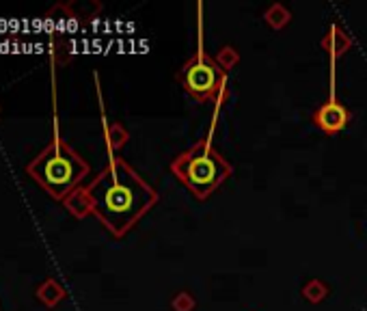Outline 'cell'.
<instances>
[{
  "mask_svg": "<svg viewBox=\"0 0 367 311\" xmlns=\"http://www.w3.org/2000/svg\"><path fill=\"white\" fill-rule=\"evenodd\" d=\"M195 307H197V300H195V296L190 294V292H177L175 296H173V300H171V309L173 311H195Z\"/></svg>",
  "mask_w": 367,
  "mask_h": 311,
  "instance_id": "cell-13",
  "label": "cell"
},
{
  "mask_svg": "<svg viewBox=\"0 0 367 311\" xmlns=\"http://www.w3.org/2000/svg\"><path fill=\"white\" fill-rule=\"evenodd\" d=\"M177 78L182 89L197 102L221 99L225 95L227 72L217 63L214 57L205 55L201 39L197 52L182 65Z\"/></svg>",
  "mask_w": 367,
  "mask_h": 311,
  "instance_id": "cell-4",
  "label": "cell"
},
{
  "mask_svg": "<svg viewBox=\"0 0 367 311\" xmlns=\"http://www.w3.org/2000/svg\"><path fill=\"white\" fill-rule=\"evenodd\" d=\"M171 173L192 192V197L205 201L234 175V167L227 158H223L212 141L203 138L175 156L171 160Z\"/></svg>",
  "mask_w": 367,
  "mask_h": 311,
  "instance_id": "cell-3",
  "label": "cell"
},
{
  "mask_svg": "<svg viewBox=\"0 0 367 311\" xmlns=\"http://www.w3.org/2000/svg\"><path fill=\"white\" fill-rule=\"evenodd\" d=\"M292 20V13L285 5L281 3H273L266 11H264V22L273 28V31H283Z\"/></svg>",
  "mask_w": 367,
  "mask_h": 311,
  "instance_id": "cell-9",
  "label": "cell"
},
{
  "mask_svg": "<svg viewBox=\"0 0 367 311\" xmlns=\"http://www.w3.org/2000/svg\"><path fill=\"white\" fill-rule=\"evenodd\" d=\"M217 63L225 70V72H229V70H234L236 65H238V61H240V52L234 48V45H223L219 52H217Z\"/></svg>",
  "mask_w": 367,
  "mask_h": 311,
  "instance_id": "cell-12",
  "label": "cell"
},
{
  "mask_svg": "<svg viewBox=\"0 0 367 311\" xmlns=\"http://www.w3.org/2000/svg\"><path fill=\"white\" fill-rule=\"evenodd\" d=\"M352 119V113L346 104L335 95V89H331V97L320 104V107L313 111L311 121L320 132H324L327 136H335L339 134Z\"/></svg>",
  "mask_w": 367,
  "mask_h": 311,
  "instance_id": "cell-5",
  "label": "cell"
},
{
  "mask_svg": "<svg viewBox=\"0 0 367 311\" xmlns=\"http://www.w3.org/2000/svg\"><path fill=\"white\" fill-rule=\"evenodd\" d=\"M320 45L327 50V55L331 57V63H335L337 59L346 57L348 52L352 50V37L339 24H331V28L322 37Z\"/></svg>",
  "mask_w": 367,
  "mask_h": 311,
  "instance_id": "cell-6",
  "label": "cell"
},
{
  "mask_svg": "<svg viewBox=\"0 0 367 311\" xmlns=\"http://www.w3.org/2000/svg\"><path fill=\"white\" fill-rule=\"evenodd\" d=\"M63 203H65V207H67V210H70L76 219H84V217L91 214V201H89V197H87L84 186L76 188Z\"/></svg>",
  "mask_w": 367,
  "mask_h": 311,
  "instance_id": "cell-8",
  "label": "cell"
},
{
  "mask_svg": "<svg viewBox=\"0 0 367 311\" xmlns=\"http://www.w3.org/2000/svg\"><path fill=\"white\" fill-rule=\"evenodd\" d=\"M300 294L305 296V300H309V302H313V305H318V302H322V300L327 298L329 288H327V283H324L322 279H311V281H307V283L302 285Z\"/></svg>",
  "mask_w": 367,
  "mask_h": 311,
  "instance_id": "cell-11",
  "label": "cell"
},
{
  "mask_svg": "<svg viewBox=\"0 0 367 311\" xmlns=\"http://www.w3.org/2000/svg\"><path fill=\"white\" fill-rule=\"evenodd\" d=\"M104 136H106V143H109L111 151H119L130 141L128 128L124 124H119V121H113V124H109L106 128H104Z\"/></svg>",
  "mask_w": 367,
  "mask_h": 311,
  "instance_id": "cell-10",
  "label": "cell"
},
{
  "mask_svg": "<svg viewBox=\"0 0 367 311\" xmlns=\"http://www.w3.org/2000/svg\"><path fill=\"white\" fill-rule=\"evenodd\" d=\"M65 288L57 281V279H45L39 288H37V298L48 307L55 309L61 300H65Z\"/></svg>",
  "mask_w": 367,
  "mask_h": 311,
  "instance_id": "cell-7",
  "label": "cell"
},
{
  "mask_svg": "<svg viewBox=\"0 0 367 311\" xmlns=\"http://www.w3.org/2000/svg\"><path fill=\"white\" fill-rule=\"evenodd\" d=\"M26 173L57 201H65L80 182L89 175V163L63 138L45 145L37 158L26 167Z\"/></svg>",
  "mask_w": 367,
  "mask_h": 311,
  "instance_id": "cell-2",
  "label": "cell"
},
{
  "mask_svg": "<svg viewBox=\"0 0 367 311\" xmlns=\"http://www.w3.org/2000/svg\"><path fill=\"white\" fill-rule=\"evenodd\" d=\"M84 190L91 201V214L115 238H124L160 201L158 190L119 156H113Z\"/></svg>",
  "mask_w": 367,
  "mask_h": 311,
  "instance_id": "cell-1",
  "label": "cell"
}]
</instances>
